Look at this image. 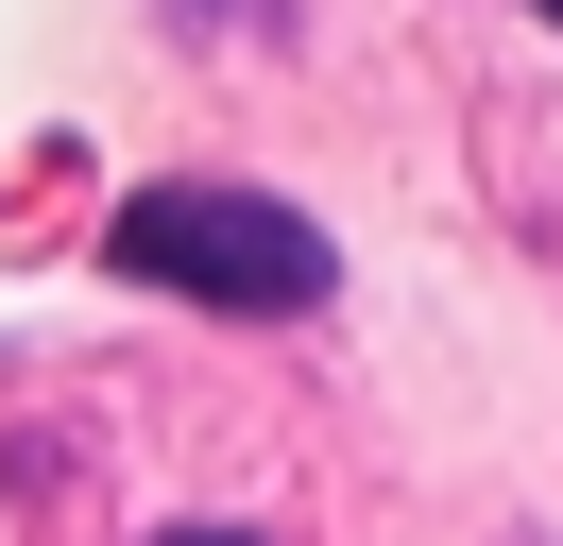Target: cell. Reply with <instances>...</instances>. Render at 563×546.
Masks as SVG:
<instances>
[{
	"label": "cell",
	"mask_w": 563,
	"mask_h": 546,
	"mask_svg": "<svg viewBox=\"0 0 563 546\" xmlns=\"http://www.w3.org/2000/svg\"><path fill=\"white\" fill-rule=\"evenodd\" d=\"M103 256L137 273V291H188V307H324L342 291V256H324V222L308 205H274V188H137L103 222Z\"/></svg>",
	"instance_id": "cell-1"
},
{
	"label": "cell",
	"mask_w": 563,
	"mask_h": 546,
	"mask_svg": "<svg viewBox=\"0 0 563 546\" xmlns=\"http://www.w3.org/2000/svg\"><path fill=\"white\" fill-rule=\"evenodd\" d=\"M172 546H256V529H172Z\"/></svg>",
	"instance_id": "cell-2"
},
{
	"label": "cell",
	"mask_w": 563,
	"mask_h": 546,
	"mask_svg": "<svg viewBox=\"0 0 563 546\" xmlns=\"http://www.w3.org/2000/svg\"><path fill=\"white\" fill-rule=\"evenodd\" d=\"M529 18H563V0H529Z\"/></svg>",
	"instance_id": "cell-3"
}]
</instances>
